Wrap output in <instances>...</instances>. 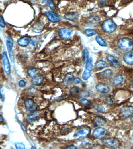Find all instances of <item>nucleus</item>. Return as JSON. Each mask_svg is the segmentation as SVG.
<instances>
[{"label": "nucleus", "instance_id": "obj_22", "mask_svg": "<svg viewBox=\"0 0 133 149\" xmlns=\"http://www.w3.org/2000/svg\"><path fill=\"white\" fill-rule=\"evenodd\" d=\"M108 67V64L103 60H100L96 63L95 68L97 70H101Z\"/></svg>", "mask_w": 133, "mask_h": 149}, {"label": "nucleus", "instance_id": "obj_23", "mask_svg": "<svg viewBox=\"0 0 133 149\" xmlns=\"http://www.w3.org/2000/svg\"><path fill=\"white\" fill-rule=\"evenodd\" d=\"M124 78L122 75H118L114 78L113 85L114 86H117L123 82Z\"/></svg>", "mask_w": 133, "mask_h": 149}, {"label": "nucleus", "instance_id": "obj_6", "mask_svg": "<svg viewBox=\"0 0 133 149\" xmlns=\"http://www.w3.org/2000/svg\"><path fill=\"white\" fill-rule=\"evenodd\" d=\"M120 114L123 118L129 117L133 115V106H125L121 110Z\"/></svg>", "mask_w": 133, "mask_h": 149}, {"label": "nucleus", "instance_id": "obj_5", "mask_svg": "<svg viewBox=\"0 0 133 149\" xmlns=\"http://www.w3.org/2000/svg\"><path fill=\"white\" fill-rule=\"evenodd\" d=\"M3 64H4V69L6 74L9 75L11 73V66L10 63L7 53L4 51L3 53Z\"/></svg>", "mask_w": 133, "mask_h": 149}, {"label": "nucleus", "instance_id": "obj_44", "mask_svg": "<svg viewBox=\"0 0 133 149\" xmlns=\"http://www.w3.org/2000/svg\"><path fill=\"white\" fill-rule=\"evenodd\" d=\"M131 121L133 123V116L132 117L131 119Z\"/></svg>", "mask_w": 133, "mask_h": 149}, {"label": "nucleus", "instance_id": "obj_38", "mask_svg": "<svg viewBox=\"0 0 133 149\" xmlns=\"http://www.w3.org/2000/svg\"><path fill=\"white\" fill-rule=\"evenodd\" d=\"M18 85H19V86L20 87L23 88V87H24L26 86V82L24 80H20L19 82Z\"/></svg>", "mask_w": 133, "mask_h": 149}, {"label": "nucleus", "instance_id": "obj_14", "mask_svg": "<svg viewBox=\"0 0 133 149\" xmlns=\"http://www.w3.org/2000/svg\"><path fill=\"white\" fill-rule=\"evenodd\" d=\"M97 91L103 93H107L110 91V87L105 84H98L96 87Z\"/></svg>", "mask_w": 133, "mask_h": 149}, {"label": "nucleus", "instance_id": "obj_35", "mask_svg": "<svg viewBox=\"0 0 133 149\" xmlns=\"http://www.w3.org/2000/svg\"><path fill=\"white\" fill-rule=\"evenodd\" d=\"M15 146L18 149H25L26 148L24 144L20 142H16L15 143Z\"/></svg>", "mask_w": 133, "mask_h": 149}, {"label": "nucleus", "instance_id": "obj_30", "mask_svg": "<svg viewBox=\"0 0 133 149\" xmlns=\"http://www.w3.org/2000/svg\"><path fill=\"white\" fill-rule=\"evenodd\" d=\"M91 71H89L87 69H85L83 72L82 77L84 80H87L91 76Z\"/></svg>", "mask_w": 133, "mask_h": 149}, {"label": "nucleus", "instance_id": "obj_9", "mask_svg": "<svg viewBox=\"0 0 133 149\" xmlns=\"http://www.w3.org/2000/svg\"><path fill=\"white\" fill-rule=\"evenodd\" d=\"M59 35L62 39H67L70 37L72 33V31L69 28H62L59 31Z\"/></svg>", "mask_w": 133, "mask_h": 149}, {"label": "nucleus", "instance_id": "obj_11", "mask_svg": "<svg viewBox=\"0 0 133 149\" xmlns=\"http://www.w3.org/2000/svg\"><path fill=\"white\" fill-rule=\"evenodd\" d=\"M107 58L108 61L111 63V64L113 67L118 68L120 65V61L118 58L114 57L112 55H108Z\"/></svg>", "mask_w": 133, "mask_h": 149}, {"label": "nucleus", "instance_id": "obj_37", "mask_svg": "<svg viewBox=\"0 0 133 149\" xmlns=\"http://www.w3.org/2000/svg\"><path fill=\"white\" fill-rule=\"evenodd\" d=\"M97 110L99 112H104L105 111V108L102 106H99L97 107Z\"/></svg>", "mask_w": 133, "mask_h": 149}, {"label": "nucleus", "instance_id": "obj_7", "mask_svg": "<svg viewBox=\"0 0 133 149\" xmlns=\"http://www.w3.org/2000/svg\"><path fill=\"white\" fill-rule=\"evenodd\" d=\"M25 105L27 110L31 112L36 110L37 108L36 103L31 99H26L25 101Z\"/></svg>", "mask_w": 133, "mask_h": 149}, {"label": "nucleus", "instance_id": "obj_10", "mask_svg": "<svg viewBox=\"0 0 133 149\" xmlns=\"http://www.w3.org/2000/svg\"><path fill=\"white\" fill-rule=\"evenodd\" d=\"M46 17L49 21L52 22L56 23L60 21L61 18L57 14L52 11H49L45 13Z\"/></svg>", "mask_w": 133, "mask_h": 149}, {"label": "nucleus", "instance_id": "obj_47", "mask_svg": "<svg viewBox=\"0 0 133 149\" xmlns=\"http://www.w3.org/2000/svg\"><path fill=\"white\" fill-rule=\"evenodd\" d=\"M131 148L133 149V146Z\"/></svg>", "mask_w": 133, "mask_h": 149}, {"label": "nucleus", "instance_id": "obj_33", "mask_svg": "<svg viewBox=\"0 0 133 149\" xmlns=\"http://www.w3.org/2000/svg\"><path fill=\"white\" fill-rule=\"evenodd\" d=\"M37 91V89L33 86H31L28 89V92L31 94H36Z\"/></svg>", "mask_w": 133, "mask_h": 149}, {"label": "nucleus", "instance_id": "obj_4", "mask_svg": "<svg viewBox=\"0 0 133 149\" xmlns=\"http://www.w3.org/2000/svg\"><path fill=\"white\" fill-rule=\"evenodd\" d=\"M104 145L113 148H118L120 146L119 140L115 138H110L105 139L102 141Z\"/></svg>", "mask_w": 133, "mask_h": 149}, {"label": "nucleus", "instance_id": "obj_13", "mask_svg": "<svg viewBox=\"0 0 133 149\" xmlns=\"http://www.w3.org/2000/svg\"><path fill=\"white\" fill-rule=\"evenodd\" d=\"M40 115V113L38 112H33L28 115L27 118V122L28 124H31L38 120Z\"/></svg>", "mask_w": 133, "mask_h": 149}, {"label": "nucleus", "instance_id": "obj_32", "mask_svg": "<svg viewBox=\"0 0 133 149\" xmlns=\"http://www.w3.org/2000/svg\"><path fill=\"white\" fill-rule=\"evenodd\" d=\"M83 55H84V63H86L88 60L89 57V52L87 49H84L83 51Z\"/></svg>", "mask_w": 133, "mask_h": 149}, {"label": "nucleus", "instance_id": "obj_12", "mask_svg": "<svg viewBox=\"0 0 133 149\" xmlns=\"http://www.w3.org/2000/svg\"><path fill=\"white\" fill-rule=\"evenodd\" d=\"M44 78L41 74L37 73L32 78V83L35 86H39L41 85L44 82Z\"/></svg>", "mask_w": 133, "mask_h": 149}, {"label": "nucleus", "instance_id": "obj_19", "mask_svg": "<svg viewBox=\"0 0 133 149\" xmlns=\"http://www.w3.org/2000/svg\"><path fill=\"white\" fill-rule=\"evenodd\" d=\"M31 41V39L30 37H24L19 39L18 41V43L20 46L26 47L30 44Z\"/></svg>", "mask_w": 133, "mask_h": 149}, {"label": "nucleus", "instance_id": "obj_3", "mask_svg": "<svg viewBox=\"0 0 133 149\" xmlns=\"http://www.w3.org/2000/svg\"><path fill=\"white\" fill-rule=\"evenodd\" d=\"M91 129L89 127H83L77 130L73 136L76 140H81L89 135Z\"/></svg>", "mask_w": 133, "mask_h": 149}, {"label": "nucleus", "instance_id": "obj_15", "mask_svg": "<svg viewBox=\"0 0 133 149\" xmlns=\"http://www.w3.org/2000/svg\"><path fill=\"white\" fill-rule=\"evenodd\" d=\"M112 72L111 69H107L103 72H100L97 74L98 77L99 78L106 79L109 78L112 76Z\"/></svg>", "mask_w": 133, "mask_h": 149}, {"label": "nucleus", "instance_id": "obj_31", "mask_svg": "<svg viewBox=\"0 0 133 149\" xmlns=\"http://www.w3.org/2000/svg\"><path fill=\"white\" fill-rule=\"evenodd\" d=\"M96 33L97 32L93 29H86L85 31V34L88 37L93 36L96 35Z\"/></svg>", "mask_w": 133, "mask_h": 149}, {"label": "nucleus", "instance_id": "obj_26", "mask_svg": "<svg viewBox=\"0 0 133 149\" xmlns=\"http://www.w3.org/2000/svg\"><path fill=\"white\" fill-rule=\"evenodd\" d=\"M96 41L100 46H103V47H107V46L106 42L102 38L99 36H96Z\"/></svg>", "mask_w": 133, "mask_h": 149}, {"label": "nucleus", "instance_id": "obj_16", "mask_svg": "<svg viewBox=\"0 0 133 149\" xmlns=\"http://www.w3.org/2000/svg\"><path fill=\"white\" fill-rule=\"evenodd\" d=\"M124 61L129 65H133V53L128 52L124 55L123 57Z\"/></svg>", "mask_w": 133, "mask_h": 149}, {"label": "nucleus", "instance_id": "obj_1", "mask_svg": "<svg viewBox=\"0 0 133 149\" xmlns=\"http://www.w3.org/2000/svg\"><path fill=\"white\" fill-rule=\"evenodd\" d=\"M117 44L119 48L124 51L130 52L133 50V41L129 38L124 37L120 39Z\"/></svg>", "mask_w": 133, "mask_h": 149}, {"label": "nucleus", "instance_id": "obj_29", "mask_svg": "<svg viewBox=\"0 0 133 149\" xmlns=\"http://www.w3.org/2000/svg\"><path fill=\"white\" fill-rule=\"evenodd\" d=\"M28 72L29 76L31 78H32L37 74L36 69L33 67H31L29 68L28 69Z\"/></svg>", "mask_w": 133, "mask_h": 149}, {"label": "nucleus", "instance_id": "obj_8", "mask_svg": "<svg viewBox=\"0 0 133 149\" xmlns=\"http://www.w3.org/2000/svg\"><path fill=\"white\" fill-rule=\"evenodd\" d=\"M107 131L105 128L102 127H98L94 130L93 135L95 138H100L107 134Z\"/></svg>", "mask_w": 133, "mask_h": 149}, {"label": "nucleus", "instance_id": "obj_20", "mask_svg": "<svg viewBox=\"0 0 133 149\" xmlns=\"http://www.w3.org/2000/svg\"><path fill=\"white\" fill-rule=\"evenodd\" d=\"M81 92V90H80L79 88L78 87H73L70 89V94L73 97L76 98H80Z\"/></svg>", "mask_w": 133, "mask_h": 149}, {"label": "nucleus", "instance_id": "obj_42", "mask_svg": "<svg viewBox=\"0 0 133 149\" xmlns=\"http://www.w3.org/2000/svg\"><path fill=\"white\" fill-rule=\"evenodd\" d=\"M3 121H4V118H3V116H2V115H1V116H0V122H1Z\"/></svg>", "mask_w": 133, "mask_h": 149}, {"label": "nucleus", "instance_id": "obj_27", "mask_svg": "<svg viewBox=\"0 0 133 149\" xmlns=\"http://www.w3.org/2000/svg\"><path fill=\"white\" fill-rule=\"evenodd\" d=\"M80 102L82 105L86 107H91L92 105V102L88 99L83 98L80 100Z\"/></svg>", "mask_w": 133, "mask_h": 149}, {"label": "nucleus", "instance_id": "obj_40", "mask_svg": "<svg viewBox=\"0 0 133 149\" xmlns=\"http://www.w3.org/2000/svg\"><path fill=\"white\" fill-rule=\"evenodd\" d=\"M106 102L108 104H111L113 103V101H112V99H111V98H109L107 99Z\"/></svg>", "mask_w": 133, "mask_h": 149}, {"label": "nucleus", "instance_id": "obj_25", "mask_svg": "<svg viewBox=\"0 0 133 149\" xmlns=\"http://www.w3.org/2000/svg\"><path fill=\"white\" fill-rule=\"evenodd\" d=\"M42 3V4L48 5L50 8L53 10H55L56 9V6L52 0H43Z\"/></svg>", "mask_w": 133, "mask_h": 149}, {"label": "nucleus", "instance_id": "obj_21", "mask_svg": "<svg viewBox=\"0 0 133 149\" xmlns=\"http://www.w3.org/2000/svg\"><path fill=\"white\" fill-rule=\"evenodd\" d=\"M79 15L76 13H70L66 14L65 18L68 20L72 21H75L78 19Z\"/></svg>", "mask_w": 133, "mask_h": 149}, {"label": "nucleus", "instance_id": "obj_39", "mask_svg": "<svg viewBox=\"0 0 133 149\" xmlns=\"http://www.w3.org/2000/svg\"><path fill=\"white\" fill-rule=\"evenodd\" d=\"M73 82L75 84H78L81 82L82 80L79 78H76L74 79V81Z\"/></svg>", "mask_w": 133, "mask_h": 149}, {"label": "nucleus", "instance_id": "obj_43", "mask_svg": "<svg viewBox=\"0 0 133 149\" xmlns=\"http://www.w3.org/2000/svg\"><path fill=\"white\" fill-rule=\"evenodd\" d=\"M21 128H22V129H23V130L24 131H26V128H25V127L24 126V125H22H22H21Z\"/></svg>", "mask_w": 133, "mask_h": 149}, {"label": "nucleus", "instance_id": "obj_36", "mask_svg": "<svg viewBox=\"0 0 133 149\" xmlns=\"http://www.w3.org/2000/svg\"><path fill=\"white\" fill-rule=\"evenodd\" d=\"M0 24H1V26L2 28H4L6 27V25H5V22H4V18L2 17V16H1V19H0Z\"/></svg>", "mask_w": 133, "mask_h": 149}, {"label": "nucleus", "instance_id": "obj_17", "mask_svg": "<svg viewBox=\"0 0 133 149\" xmlns=\"http://www.w3.org/2000/svg\"><path fill=\"white\" fill-rule=\"evenodd\" d=\"M93 123L95 127H99L105 125L106 123V121L102 118L97 116L94 119Z\"/></svg>", "mask_w": 133, "mask_h": 149}, {"label": "nucleus", "instance_id": "obj_2", "mask_svg": "<svg viewBox=\"0 0 133 149\" xmlns=\"http://www.w3.org/2000/svg\"><path fill=\"white\" fill-rule=\"evenodd\" d=\"M102 28L105 32L107 33H112L116 30L117 26L112 19H108L102 23Z\"/></svg>", "mask_w": 133, "mask_h": 149}, {"label": "nucleus", "instance_id": "obj_46", "mask_svg": "<svg viewBox=\"0 0 133 149\" xmlns=\"http://www.w3.org/2000/svg\"><path fill=\"white\" fill-rule=\"evenodd\" d=\"M132 86H133V80H132Z\"/></svg>", "mask_w": 133, "mask_h": 149}, {"label": "nucleus", "instance_id": "obj_24", "mask_svg": "<svg viewBox=\"0 0 133 149\" xmlns=\"http://www.w3.org/2000/svg\"><path fill=\"white\" fill-rule=\"evenodd\" d=\"M7 50L9 55L11 56V53L13 45V41L12 39L10 37H8L7 41Z\"/></svg>", "mask_w": 133, "mask_h": 149}, {"label": "nucleus", "instance_id": "obj_28", "mask_svg": "<svg viewBox=\"0 0 133 149\" xmlns=\"http://www.w3.org/2000/svg\"><path fill=\"white\" fill-rule=\"evenodd\" d=\"M85 68L89 71H92L93 68V59L92 58H90L89 59L88 61L86 63Z\"/></svg>", "mask_w": 133, "mask_h": 149}, {"label": "nucleus", "instance_id": "obj_41", "mask_svg": "<svg viewBox=\"0 0 133 149\" xmlns=\"http://www.w3.org/2000/svg\"><path fill=\"white\" fill-rule=\"evenodd\" d=\"M67 148L74 149H75L76 147L75 146H74L72 145V146H70V147H68Z\"/></svg>", "mask_w": 133, "mask_h": 149}, {"label": "nucleus", "instance_id": "obj_45", "mask_svg": "<svg viewBox=\"0 0 133 149\" xmlns=\"http://www.w3.org/2000/svg\"><path fill=\"white\" fill-rule=\"evenodd\" d=\"M31 149H36V148L34 147H31Z\"/></svg>", "mask_w": 133, "mask_h": 149}, {"label": "nucleus", "instance_id": "obj_18", "mask_svg": "<svg viewBox=\"0 0 133 149\" xmlns=\"http://www.w3.org/2000/svg\"><path fill=\"white\" fill-rule=\"evenodd\" d=\"M74 77L73 74L72 73H69L66 74L63 81L62 82V84L64 86H67L72 82L74 81Z\"/></svg>", "mask_w": 133, "mask_h": 149}, {"label": "nucleus", "instance_id": "obj_34", "mask_svg": "<svg viewBox=\"0 0 133 149\" xmlns=\"http://www.w3.org/2000/svg\"><path fill=\"white\" fill-rule=\"evenodd\" d=\"M89 92L87 90H82L81 92L80 98H87L89 96Z\"/></svg>", "mask_w": 133, "mask_h": 149}]
</instances>
